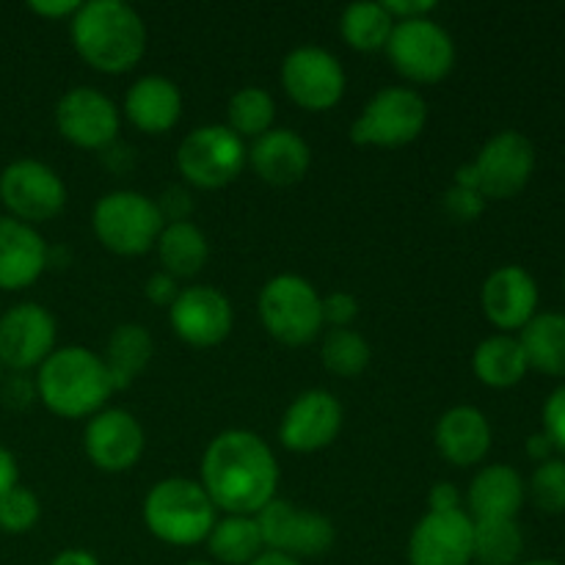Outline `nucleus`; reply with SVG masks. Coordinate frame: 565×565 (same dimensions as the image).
Listing matches in <instances>:
<instances>
[{"mask_svg": "<svg viewBox=\"0 0 565 565\" xmlns=\"http://www.w3.org/2000/svg\"><path fill=\"white\" fill-rule=\"evenodd\" d=\"M373 348L359 331L331 329L320 342V364L337 379H359L370 367Z\"/></svg>", "mask_w": 565, "mask_h": 565, "instance_id": "obj_34", "label": "nucleus"}, {"mask_svg": "<svg viewBox=\"0 0 565 565\" xmlns=\"http://www.w3.org/2000/svg\"><path fill=\"white\" fill-rule=\"evenodd\" d=\"M55 130L72 147L105 152L121 130V114L114 99L94 86H75L55 103Z\"/></svg>", "mask_w": 565, "mask_h": 565, "instance_id": "obj_14", "label": "nucleus"}, {"mask_svg": "<svg viewBox=\"0 0 565 565\" xmlns=\"http://www.w3.org/2000/svg\"><path fill=\"white\" fill-rule=\"evenodd\" d=\"M127 121L147 136H163L182 119V92L171 77L143 75L125 94Z\"/></svg>", "mask_w": 565, "mask_h": 565, "instance_id": "obj_24", "label": "nucleus"}, {"mask_svg": "<svg viewBox=\"0 0 565 565\" xmlns=\"http://www.w3.org/2000/svg\"><path fill=\"white\" fill-rule=\"evenodd\" d=\"M342 423L345 408L340 397L329 390H307L287 406L279 425V441L285 450L309 456L334 445Z\"/></svg>", "mask_w": 565, "mask_h": 565, "instance_id": "obj_17", "label": "nucleus"}, {"mask_svg": "<svg viewBox=\"0 0 565 565\" xmlns=\"http://www.w3.org/2000/svg\"><path fill=\"white\" fill-rule=\"evenodd\" d=\"M154 252H158L166 274L180 281L202 274L210 259V243L193 221H174V224L163 226L158 243H154Z\"/></svg>", "mask_w": 565, "mask_h": 565, "instance_id": "obj_28", "label": "nucleus"}, {"mask_svg": "<svg viewBox=\"0 0 565 565\" xmlns=\"http://www.w3.org/2000/svg\"><path fill=\"white\" fill-rule=\"evenodd\" d=\"M154 202H158L166 224H174V221H191L188 215L193 213V199L185 188H180V185L166 188L163 196L154 199Z\"/></svg>", "mask_w": 565, "mask_h": 565, "instance_id": "obj_40", "label": "nucleus"}, {"mask_svg": "<svg viewBox=\"0 0 565 565\" xmlns=\"http://www.w3.org/2000/svg\"><path fill=\"white\" fill-rule=\"evenodd\" d=\"M0 202L6 215L36 226L64 213L66 185L53 166L20 158L0 171Z\"/></svg>", "mask_w": 565, "mask_h": 565, "instance_id": "obj_13", "label": "nucleus"}, {"mask_svg": "<svg viewBox=\"0 0 565 565\" xmlns=\"http://www.w3.org/2000/svg\"><path fill=\"white\" fill-rule=\"evenodd\" d=\"M434 441L439 456L458 469L478 467L491 450L494 430L489 417L475 406H452L436 419Z\"/></svg>", "mask_w": 565, "mask_h": 565, "instance_id": "obj_22", "label": "nucleus"}, {"mask_svg": "<svg viewBox=\"0 0 565 565\" xmlns=\"http://www.w3.org/2000/svg\"><path fill=\"white\" fill-rule=\"evenodd\" d=\"M524 533L516 519H480L472 535V565H519Z\"/></svg>", "mask_w": 565, "mask_h": 565, "instance_id": "obj_31", "label": "nucleus"}, {"mask_svg": "<svg viewBox=\"0 0 565 565\" xmlns=\"http://www.w3.org/2000/svg\"><path fill=\"white\" fill-rule=\"evenodd\" d=\"M483 210L486 199L478 191H472V188H463L452 182L445 191V213L452 221H458V224H472V221H478L483 215Z\"/></svg>", "mask_w": 565, "mask_h": 565, "instance_id": "obj_37", "label": "nucleus"}, {"mask_svg": "<svg viewBox=\"0 0 565 565\" xmlns=\"http://www.w3.org/2000/svg\"><path fill=\"white\" fill-rule=\"evenodd\" d=\"M428 511H434V513L461 511V491L456 489V483H450V480H441V483L430 486Z\"/></svg>", "mask_w": 565, "mask_h": 565, "instance_id": "obj_44", "label": "nucleus"}, {"mask_svg": "<svg viewBox=\"0 0 565 565\" xmlns=\"http://www.w3.org/2000/svg\"><path fill=\"white\" fill-rule=\"evenodd\" d=\"M524 450H527V458L535 463H544L550 461V458H555V445L550 441V436L541 430V434H533L527 436V441H524Z\"/></svg>", "mask_w": 565, "mask_h": 565, "instance_id": "obj_47", "label": "nucleus"}, {"mask_svg": "<svg viewBox=\"0 0 565 565\" xmlns=\"http://www.w3.org/2000/svg\"><path fill=\"white\" fill-rule=\"evenodd\" d=\"M276 121V103L265 88L246 86L235 92L226 105V127L235 132L237 138H252L257 141L268 130H274Z\"/></svg>", "mask_w": 565, "mask_h": 565, "instance_id": "obj_33", "label": "nucleus"}, {"mask_svg": "<svg viewBox=\"0 0 565 565\" xmlns=\"http://www.w3.org/2000/svg\"><path fill=\"white\" fill-rule=\"evenodd\" d=\"M99 356H103L114 390H127V386L136 384L138 375L152 362L154 340L147 326L119 323L110 331L108 342H105V351Z\"/></svg>", "mask_w": 565, "mask_h": 565, "instance_id": "obj_26", "label": "nucleus"}, {"mask_svg": "<svg viewBox=\"0 0 565 565\" xmlns=\"http://www.w3.org/2000/svg\"><path fill=\"white\" fill-rule=\"evenodd\" d=\"M75 53L103 75H125L147 55L143 17L121 0H86L70 20Z\"/></svg>", "mask_w": 565, "mask_h": 565, "instance_id": "obj_2", "label": "nucleus"}, {"mask_svg": "<svg viewBox=\"0 0 565 565\" xmlns=\"http://www.w3.org/2000/svg\"><path fill=\"white\" fill-rule=\"evenodd\" d=\"M535 171V147L524 132L500 130L480 147L475 160L456 171V185L472 188L480 196L513 199L527 188Z\"/></svg>", "mask_w": 565, "mask_h": 565, "instance_id": "obj_7", "label": "nucleus"}, {"mask_svg": "<svg viewBox=\"0 0 565 565\" xmlns=\"http://www.w3.org/2000/svg\"><path fill=\"white\" fill-rule=\"evenodd\" d=\"M143 524L158 541L169 546L204 544L218 522L213 500L199 480L163 478L147 491L141 505Z\"/></svg>", "mask_w": 565, "mask_h": 565, "instance_id": "obj_4", "label": "nucleus"}, {"mask_svg": "<svg viewBox=\"0 0 565 565\" xmlns=\"http://www.w3.org/2000/svg\"><path fill=\"white\" fill-rule=\"evenodd\" d=\"M248 166V147L226 125H202L177 147V171L199 191L232 185Z\"/></svg>", "mask_w": 565, "mask_h": 565, "instance_id": "obj_9", "label": "nucleus"}, {"mask_svg": "<svg viewBox=\"0 0 565 565\" xmlns=\"http://www.w3.org/2000/svg\"><path fill=\"white\" fill-rule=\"evenodd\" d=\"M42 519V502L25 486H14L0 497V530L6 535H25Z\"/></svg>", "mask_w": 565, "mask_h": 565, "instance_id": "obj_36", "label": "nucleus"}, {"mask_svg": "<svg viewBox=\"0 0 565 565\" xmlns=\"http://www.w3.org/2000/svg\"><path fill=\"white\" fill-rule=\"evenodd\" d=\"M0 381H3V364H0Z\"/></svg>", "mask_w": 565, "mask_h": 565, "instance_id": "obj_52", "label": "nucleus"}, {"mask_svg": "<svg viewBox=\"0 0 565 565\" xmlns=\"http://www.w3.org/2000/svg\"><path fill=\"white\" fill-rule=\"evenodd\" d=\"M281 86L285 94L309 114H326L345 97L348 75L342 61L318 44H301L281 61Z\"/></svg>", "mask_w": 565, "mask_h": 565, "instance_id": "obj_12", "label": "nucleus"}, {"mask_svg": "<svg viewBox=\"0 0 565 565\" xmlns=\"http://www.w3.org/2000/svg\"><path fill=\"white\" fill-rule=\"evenodd\" d=\"M265 331L287 348H301L323 334V296L298 274H279L265 281L257 298Z\"/></svg>", "mask_w": 565, "mask_h": 565, "instance_id": "obj_5", "label": "nucleus"}, {"mask_svg": "<svg viewBox=\"0 0 565 565\" xmlns=\"http://www.w3.org/2000/svg\"><path fill=\"white\" fill-rule=\"evenodd\" d=\"M36 397L61 419H92L108 408L114 384L99 353L83 345L55 348L36 370Z\"/></svg>", "mask_w": 565, "mask_h": 565, "instance_id": "obj_3", "label": "nucleus"}, {"mask_svg": "<svg viewBox=\"0 0 565 565\" xmlns=\"http://www.w3.org/2000/svg\"><path fill=\"white\" fill-rule=\"evenodd\" d=\"M169 323L185 345L215 348L235 329V309L218 287L193 285L171 303Z\"/></svg>", "mask_w": 565, "mask_h": 565, "instance_id": "obj_18", "label": "nucleus"}, {"mask_svg": "<svg viewBox=\"0 0 565 565\" xmlns=\"http://www.w3.org/2000/svg\"><path fill=\"white\" fill-rule=\"evenodd\" d=\"M248 565H303V563L292 561V557H287V555H279V552H268V550H265L263 555L257 557V561L248 563Z\"/></svg>", "mask_w": 565, "mask_h": 565, "instance_id": "obj_49", "label": "nucleus"}, {"mask_svg": "<svg viewBox=\"0 0 565 565\" xmlns=\"http://www.w3.org/2000/svg\"><path fill=\"white\" fill-rule=\"evenodd\" d=\"M248 166L263 182L274 188H290L309 174L312 149L290 127H274L248 147Z\"/></svg>", "mask_w": 565, "mask_h": 565, "instance_id": "obj_23", "label": "nucleus"}, {"mask_svg": "<svg viewBox=\"0 0 565 565\" xmlns=\"http://www.w3.org/2000/svg\"><path fill=\"white\" fill-rule=\"evenodd\" d=\"M204 544L215 565H248L265 552L257 516H221Z\"/></svg>", "mask_w": 565, "mask_h": 565, "instance_id": "obj_30", "label": "nucleus"}, {"mask_svg": "<svg viewBox=\"0 0 565 565\" xmlns=\"http://www.w3.org/2000/svg\"><path fill=\"white\" fill-rule=\"evenodd\" d=\"M279 461L263 436L230 428L213 436L202 456V489L224 516H257L279 489Z\"/></svg>", "mask_w": 565, "mask_h": 565, "instance_id": "obj_1", "label": "nucleus"}, {"mask_svg": "<svg viewBox=\"0 0 565 565\" xmlns=\"http://www.w3.org/2000/svg\"><path fill=\"white\" fill-rule=\"evenodd\" d=\"M541 419H544V434L550 436L555 450L565 456V384L557 386V390L546 397Z\"/></svg>", "mask_w": 565, "mask_h": 565, "instance_id": "obj_38", "label": "nucleus"}, {"mask_svg": "<svg viewBox=\"0 0 565 565\" xmlns=\"http://www.w3.org/2000/svg\"><path fill=\"white\" fill-rule=\"evenodd\" d=\"M527 500V483L508 463H489L472 478L467 491L469 516L480 519H516Z\"/></svg>", "mask_w": 565, "mask_h": 565, "instance_id": "obj_25", "label": "nucleus"}, {"mask_svg": "<svg viewBox=\"0 0 565 565\" xmlns=\"http://www.w3.org/2000/svg\"><path fill=\"white\" fill-rule=\"evenodd\" d=\"M83 450L99 472H130L147 450V434L136 414L125 408H103L86 423Z\"/></svg>", "mask_w": 565, "mask_h": 565, "instance_id": "obj_16", "label": "nucleus"}, {"mask_svg": "<svg viewBox=\"0 0 565 565\" xmlns=\"http://www.w3.org/2000/svg\"><path fill=\"white\" fill-rule=\"evenodd\" d=\"M47 268L50 246L36 226L0 215V290H25Z\"/></svg>", "mask_w": 565, "mask_h": 565, "instance_id": "obj_21", "label": "nucleus"}, {"mask_svg": "<svg viewBox=\"0 0 565 565\" xmlns=\"http://www.w3.org/2000/svg\"><path fill=\"white\" fill-rule=\"evenodd\" d=\"M395 20L384 3H351L340 14V36L356 53H381L392 36Z\"/></svg>", "mask_w": 565, "mask_h": 565, "instance_id": "obj_32", "label": "nucleus"}, {"mask_svg": "<svg viewBox=\"0 0 565 565\" xmlns=\"http://www.w3.org/2000/svg\"><path fill=\"white\" fill-rule=\"evenodd\" d=\"M563 290H565V274H563Z\"/></svg>", "mask_w": 565, "mask_h": 565, "instance_id": "obj_53", "label": "nucleus"}, {"mask_svg": "<svg viewBox=\"0 0 565 565\" xmlns=\"http://www.w3.org/2000/svg\"><path fill=\"white\" fill-rule=\"evenodd\" d=\"M472 535L467 511H428L408 535V565H472Z\"/></svg>", "mask_w": 565, "mask_h": 565, "instance_id": "obj_19", "label": "nucleus"}, {"mask_svg": "<svg viewBox=\"0 0 565 565\" xmlns=\"http://www.w3.org/2000/svg\"><path fill=\"white\" fill-rule=\"evenodd\" d=\"M428 125V103L412 86H384L364 103L351 125V141L359 147L401 149L417 141Z\"/></svg>", "mask_w": 565, "mask_h": 565, "instance_id": "obj_8", "label": "nucleus"}, {"mask_svg": "<svg viewBox=\"0 0 565 565\" xmlns=\"http://www.w3.org/2000/svg\"><path fill=\"white\" fill-rule=\"evenodd\" d=\"M3 384V403H9L11 408H25L31 406L33 397H36V384L25 379V373H14L11 379L0 381Z\"/></svg>", "mask_w": 565, "mask_h": 565, "instance_id": "obj_43", "label": "nucleus"}, {"mask_svg": "<svg viewBox=\"0 0 565 565\" xmlns=\"http://www.w3.org/2000/svg\"><path fill=\"white\" fill-rule=\"evenodd\" d=\"M519 565H561L557 561H522Z\"/></svg>", "mask_w": 565, "mask_h": 565, "instance_id": "obj_50", "label": "nucleus"}, {"mask_svg": "<svg viewBox=\"0 0 565 565\" xmlns=\"http://www.w3.org/2000/svg\"><path fill=\"white\" fill-rule=\"evenodd\" d=\"M28 9L44 20H72L81 3L77 0H31Z\"/></svg>", "mask_w": 565, "mask_h": 565, "instance_id": "obj_45", "label": "nucleus"}, {"mask_svg": "<svg viewBox=\"0 0 565 565\" xmlns=\"http://www.w3.org/2000/svg\"><path fill=\"white\" fill-rule=\"evenodd\" d=\"M166 221L158 202L147 193L119 188L97 199L92 210V230L99 246L119 257H141L152 252Z\"/></svg>", "mask_w": 565, "mask_h": 565, "instance_id": "obj_6", "label": "nucleus"}, {"mask_svg": "<svg viewBox=\"0 0 565 565\" xmlns=\"http://www.w3.org/2000/svg\"><path fill=\"white\" fill-rule=\"evenodd\" d=\"M356 318H359L356 296H351V292L345 290H337L323 298V320L331 326V329H351Z\"/></svg>", "mask_w": 565, "mask_h": 565, "instance_id": "obj_39", "label": "nucleus"}, {"mask_svg": "<svg viewBox=\"0 0 565 565\" xmlns=\"http://www.w3.org/2000/svg\"><path fill=\"white\" fill-rule=\"evenodd\" d=\"M58 329L47 307L36 301L14 303L0 312V364L11 373L39 370L55 351Z\"/></svg>", "mask_w": 565, "mask_h": 565, "instance_id": "obj_15", "label": "nucleus"}, {"mask_svg": "<svg viewBox=\"0 0 565 565\" xmlns=\"http://www.w3.org/2000/svg\"><path fill=\"white\" fill-rule=\"evenodd\" d=\"M384 53L397 75L419 86L441 83L456 66V42L434 17L395 22Z\"/></svg>", "mask_w": 565, "mask_h": 565, "instance_id": "obj_10", "label": "nucleus"}, {"mask_svg": "<svg viewBox=\"0 0 565 565\" xmlns=\"http://www.w3.org/2000/svg\"><path fill=\"white\" fill-rule=\"evenodd\" d=\"M539 281L522 265H502L491 270L480 287V307L486 320L500 334L522 331L539 315Z\"/></svg>", "mask_w": 565, "mask_h": 565, "instance_id": "obj_20", "label": "nucleus"}, {"mask_svg": "<svg viewBox=\"0 0 565 565\" xmlns=\"http://www.w3.org/2000/svg\"><path fill=\"white\" fill-rule=\"evenodd\" d=\"M519 342L524 348L530 370L565 379V315L563 312H539L522 331Z\"/></svg>", "mask_w": 565, "mask_h": 565, "instance_id": "obj_29", "label": "nucleus"}, {"mask_svg": "<svg viewBox=\"0 0 565 565\" xmlns=\"http://www.w3.org/2000/svg\"><path fill=\"white\" fill-rule=\"evenodd\" d=\"M472 373L480 384L491 386V390H511V386L522 384L524 375L530 373V364L519 337H486L472 353Z\"/></svg>", "mask_w": 565, "mask_h": 565, "instance_id": "obj_27", "label": "nucleus"}, {"mask_svg": "<svg viewBox=\"0 0 565 565\" xmlns=\"http://www.w3.org/2000/svg\"><path fill=\"white\" fill-rule=\"evenodd\" d=\"M50 565H103L97 561V555H92L88 550H64L50 561Z\"/></svg>", "mask_w": 565, "mask_h": 565, "instance_id": "obj_48", "label": "nucleus"}, {"mask_svg": "<svg viewBox=\"0 0 565 565\" xmlns=\"http://www.w3.org/2000/svg\"><path fill=\"white\" fill-rule=\"evenodd\" d=\"M257 524L265 550L279 552V555L292 557L298 563L329 555L337 541L334 522L329 516L298 508L290 500H279V497L257 513Z\"/></svg>", "mask_w": 565, "mask_h": 565, "instance_id": "obj_11", "label": "nucleus"}, {"mask_svg": "<svg viewBox=\"0 0 565 565\" xmlns=\"http://www.w3.org/2000/svg\"><path fill=\"white\" fill-rule=\"evenodd\" d=\"M14 486H20V467H17V458L0 445V497Z\"/></svg>", "mask_w": 565, "mask_h": 565, "instance_id": "obj_46", "label": "nucleus"}, {"mask_svg": "<svg viewBox=\"0 0 565 565\" xmlns=\"http://www.w3.org/2000/svg\"><path fill=\"white\" fill-rule=\"evenodd\" d=\"M384 9L390 11V17L395 22L403 20H423V17H430L439 3L436 0H381Z\"/></svg>", "mask_w": 565, "mask_h": 565, "instance_id": "obj_42", "label": "nucleus"}, {"mask_svg": "<svg viewBox=\"0 0 565 565\" xmlns=\"http://www.w3.org/2000/svg\"><path fill=\"white\" fill-rule=\"evenodd\" d=\"M143 296H147V301L154 303V307L171 309V303L180 296V281H177L174 276L166 274V270H158V274H152L143 281Z\"/></svg>", "mask_w": 565, "mask_h": 565, "instance_id": "obj_41", "label": "nucleus"}, {"mask_svg": "<svg viewBox=\"0 0 565 565\" xmlns=\"http://www.w3.org/2000/svg\"><path fill=\"white\" fill-rule=\"evenodd\" d=\"M527 494L533 497L535 508L550 516L565 513V461L563 458H550L539 463L527 483Z\"/></svg>", "mask_w": 565, "mask_h": 565, "instance_id": "obj_35", "label": "nucleus"}, {"mask_svg": "<svg viewBox=\"0 0 565 565\" xmlns=\"http://www.w3.org/2000/svg\"><path fill=\"white\" fill-rule=\"evenodd\" d=\"M182 565H215V563H210V561H188V563H182Z\"/></svg>", "mask_w": 565, "mask_h": 565, "instance_id": "obj_51", "label": "nucleus"}]
</instances>
